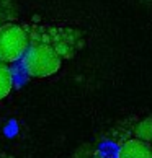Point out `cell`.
Returning <instances> with one entry per match:
<instances>
[{
  "mask_svg": "<svg viewBox=\"0 0 152 158\" xmlns=\"http://www.w3.org/2000/svg\"><path fill=\"white\" fill-rule=\"evenodd\" d=\"M118 158H152V147L139 139L126 140L118 150Z\"/></svg>",
  "mask_w": 152,
  "mask_h": 158,
  "instance_id": "3",
  "label": "cell"
},
{
  "mask_svg": "<svg viewBox=\"0 0 152 158\" xmlns=\"http://www.w3.org/2000/svg\"><path fill=\"white\" fill-rule=\"evenodd\" d=\"M134 137L142 142H152V118H145L139 121L134 127Z\"/></svg>",
  "mask_w": 152,
  "mask_h": 158,
  "instance_id": "5",
  "label": "cell"
},
{
  "mask_svg": "<svg viewBox=\"0 0 152 158\" xmlns=\"http://www.w3.org/2000/svg\"><path fill=\"white\" fill-rule=\"evenodd\" d=\"M0 10H2V2H0Z\"/></svg>",
  "mask_w": 152,
  "mask_h": 158,
  "instance_id": "9",
  "label": "cell"
},
{
  "mask_svg": "<svg viewBox=\"0 0 152 158\" xmlns=\"http://www.w3.org/2000/svg\"><path fill=\"white\" fill-rule=\"evenodd\" d=\"M92 158H105L103 155H95V156H92Z\"/></svg>",
  "mask_w": 152,
  "mask_h": 158,
  "instance_id": "8",
  "label": "cell"
},
{
  "mask_svg": "<svg viewBox=\"0 0 152 158\" xmlns=\"http://www.w3.org/2000/svg\"><path fill=\"white\" fill-rule=\"evenodd\" d=\"M13 88V70L8 64L0 62V101L10 95Z\"/></svg>",
  "mask_w": 152,
  "mask_h": 158,
  "instance_id": "4",
  "label": "cell"
},
{
  "mask_svg": "<svg viewBox=\"0 0 152 158\" xmlns=\"http://www.w3.org/2000/svg\"><path fill=\"white\" fill-rule=\"evenodd\" d=\"M33 21H34V23L41 21V16H39V15H34V16H33Z\"/></svg>",
  "mask_w": 152,
  "mask_h": 158,
  "instance_id": "7",
  "label": "cell"
},
{
  "mask_svg": "<svg viewBox=\"0 0 152 158\" xmlns=\"http://www.w3.org/2000/svg\"><path fill=\"white\" fill-rule=\"evenodd\" d=\"M54 51L59 54V57L61 59H71V57L74 56V46L72 44H69V43H66V41H57V43H54Z\"/></svg>",
  "mask_w": 152,
  "mask_h": 158,
  "instance_id": "6",
  "label": "cell"
},
{
  "mask_svg": "<svg viewBox=\"0 0 152 158\" xmlns=\"http://www.w3.org/2000/svg\"><path fill=\"white\" fill-rule=\"evenodd\" d=\"M62 59L51 44H31L21 59V67L31 78H46L61 69Z\"/></svg>",
  "mask_w": 152,
  "mask_h": 158,
  "instance_id": "1",
  "label": "cell"
},
{
  "mask_svg": "<svg viewBox=\"0 0 152 158\" xmlns=\"http://www.w3.org/2000/svg\"><path fill=\"white\" fill-rule=\"evenodd\" d=\"M150 147H152V145H150Z\"/></svg>",
  "mask_w": 152,
  "mask_h": 158,
  "instance_id": "10",
  "label": "cell"
},
{
  "mask_svg": "<svg viewBox=\"0 0 152 158\" xmlns=\"http://www.w3.org/2000/svg\"><path fill=\"white\" fill-rule=\"evenodd\" d=\"M30 48L28 30L18 23L0 25V62L15 64L23 59Z\"/></svg>",
  "mask_w": 152,
  "mask_h": 158,
  "instance_id": "2",
  "label": "cell"
}]
</instances>
